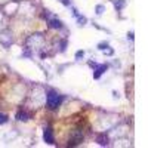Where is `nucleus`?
Segmentation results:
<instances>
[{"label": "nucleus", "mask_w": 148, "mask_h": 148, "mask_svg": "<svg viewBox=\"0 0 148 148\" xmlns=\"http://www.w3.org/2000/svg\"><path fill=\"white\" fill-rule=\"evenodd\" d=\"M61 101H62V98H61L56 92H53V90H49V92H47V107H49V108L53 110V108L59 107Z\"/></svg>", "instance_id": "obj_1"}, {"label": "nucleus", "mask_w": 148, "mask_h": 148, "mask_svg": "<svg viewBox=\"0 0 148 148\" xmlns=\"http://www.w3.org/2000/svg\"><path fill=\"white\" fill-rule=\"evenodd\" d=\"M45 141H46L47 144H53V136H52L51 127H46V130H45Z\"/></svg>", "instance_id": "obj_2"}, {"label": "nucleus", "mask_w": 148, "mask_h": 148, "mask_svg": "<svg viewBox=\"0 0 148 148\" xmlns=\"http://www.w3.org/2000/svg\"><path fill=\"white\" fill-rule=\"evenodd\" d=\"M18 120H27V114H25V113H24V114L19 113V114H18Z\"/></svg>", "instance_id": "obj_3"}, {"label": "nucleus", "mask_w": 148, "mask_h": 148, "mask_svg": "<svg viewBox=\"0 0 148 148\" xmlns=\"http://www.w3.org/2000/svg\"><path fill=\"white\" fill-rule=\"evenodd\" d=\"M6 121V116L5 114H0V123H5Z\"/></svg>", "instance_id": "obj_4"}]
</instances>
